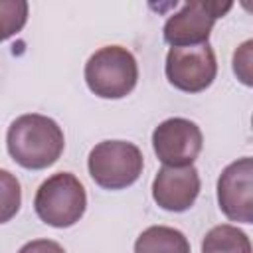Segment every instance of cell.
Returning <instances> with one entry per match:
<instances>
[{
	"instance_id": "obj_13",
	"label": "cell",
	"mask_w": 253,
	"mask_h": 253,
	"mask_svg": "<svg viewBox=\"0 0 253 253\" xmlns=\"http://www.w3.org/2000/svg\"><path fill=\"white\" fill-rule=\"evenodd\" d=\"M22 204V188L18 178L8 172L0 170V223L10 221Z\"/></svg>"
},
{
	"instance_id": "obj_9",
	"label": "cell",
	"mask_w": 253,
	"mask_h": 253,
	"mask_svg": "<svg viewBox=\"0 0 253 253\" xmlns=\"http://www.w3.org/2000/svg\"><path fill=\"white\" fill-rule=\"evenodd\" d=\"M200 174L190 166H162L152 182V198L166 211H186L200 194Z\"/></svg>"
},
{
	"instance_id": "obj_8",
	"label": "cell",
	"mask_w": 253,
	"mask_h": 253,
	"mask_svg": "<svg viewBox=\"0 0 253 253\" xmlns=\"http://www.w3.org/2000/svg\"><path fill=\"white\" fill-rule=\"evenodd\" d=\"M217 204L231 221L253 223V160L237 158L217 178Z\"/></svg>"
},
{
	"instance_id": "obj_5",
	"label": "cell",
	"mask_w": 253,
	"mask_h": 253,
	"mask_svg": "<svg viewBox=\"0 0 253 253\" xmlns=\"http://www.w3.org/2000/svg\"><path fill=\"white\" fill-rule=\"evenodd\" d=\"M233 2L194 0L182 4L164 24V40L172 47H188L208 43L211 28L217 18L231 10Z\"/></svg>"
},
{
	"instance_id": "obj_1",
	"label": "cell",
	"mask_w": 253,
	"mask_h": 253,
	"mask_svg": "<svg viewBox=\"0 0 253 253\" xmlns=\"http://www.w3.org/2000/svg\"><path fill=\"white\" fill-rule=\"evenodd\" d=\"M6 146L14 162L22 168L43 170L59 160L65 138L61 126L53 119L28 113L12 121L8 126Z\"/></svg>"
},
{
	"instance_id": "obj_11",
	"label": "cell",
	"mask_w": 253,
	"mask_h": 253,
	"mask_svg": "<svg viewBox=\"0 0 253 253\" xmlns=\"http://www.w3.org/2000/svg\"><path fill=\"white\" fill-rule=\"evenodd\" d=\"M202 253H251V241L239 227L221 223L206 233Z\"/></svg>"
},
{
	"instance_id": "obj_2",
	"label": "cell",
	"mask_w": 253,
	"mask_h": 253,
	"mask_svg": "<svg viewBox=\"0 0 253 253\" xmlns=\"http://www.w3.org/2000/svg\"><path fill=\"white\" fill-rule=\"evenodd\" d=\"M138 81L134 55L123 45H105L85 63V83L101 99H123Z\"/></svg>"
},
{
	"instance_id": "obj_12",
	"label": "cell",
	"mask_w": 253,
	"mask_h": 253,
	"mask_svg": "<svg viewBox=\"0 0 253 253\" xmlns=\"http://www.w3.org/2000/svg\"><path fill=\"white\" fill-rule=\"evenodd\" d=\"M28 22V2L0 0V42L18 34Z\"/></svg>"
},
{
	"instance_id": "obj_10",
	"label": "cell",
	"mask_w": 253,
	"mask_h": 253,
	"mask_svg": "<svg viewBox=\"0 0 253 253\" xmlns=\"http://www.w3.org/2000/svg\"><path fill=\"white\" fill-rule=\"evenodd\" d=\"M134 253H192L190 241L180 229L150 225L134 241Z\"/></svg>"
},
{
	"instance_id": "obj_3",
	"label": "cell",
	"mask_w": 253,
	"mask_h": 253,
	"mask_svg": "<svg viewBox=\"0 0 253 253\" xmlns=\"http://www.w3.org/2000/svg\"><path fill=\"white\" fill-rule=\"evenodd\" d=\"M87 208V194L79 178L71 172H57L43 180L34 198L38 217L51 227L75 225Z\"/></svg>"
},
{
	"instance_id": "obj_15",
	"label": "cell",
	"mask_w": 253,
	"mask_h": 253,
	"mask_svg": "<svg viewBox=\"0 0 253 253\" xmlns=\"http://www.w3.org/2000/svg\"><path fill=\"white\" fill-rule=\"evenodd\" d=\"M18 253H65V249L51 239H34L28 241Z\"/></svg>"
},
{
	"instance_id": "obj_7",
	"label": "cell",
	"mask_w": 253,
	"mask_h": 253,
	"mask_svg": "<svg viewBox=\"0 0 253 253\" xmlns=\"http://www.w3.org/2000/svg\"><path fill=\"white\" fill-rule=\"evenodd\" d=\"M204 144L200 126L182 117L162 121L152 132V148L164 166H190Z\"/></svg>"
},
{
	"instance_id": "obj_4",
	"label": "cell",
	"mask_w": 253,
	"mask_h": 253,
	"mask_svg": "<svg viewBox=\"0 0 253 253\" xmlns=\"http://www.w3.org/2000/svg\"><path fill=\"white\" fill-rule=\"evenodd\" d=\"M144 158L136 144L126 140H103L95 144L87 158L93 182L105 190L132 186L142 174Z\"/></svg>"
},
{
	"instance_id": "obj_6",
	"label": "cell",
	"mask_w": 253,
	"mask_h": 253,
	"mask_svg": "<svg viewBox=\"0 0 253 253\" xmlns=\"http://www.w3.org/2000/svg\"><path fill=\"white\" fill-rule=\"evenodd\" d=\"M164 71L168 81L184 93L206 91L217 75L215 53L210 43L170 47Z\"/></svg>"
},
{
	"instance_id": "obj_14",
	"label": "cell",
	"mask_w": 253,
	"mask_h": 253,
	"mask_svg": "<svg viewBox=\"0 0 253 253\" xmlns=\"http://www.w3.org/2000/svg\"><path fill=\"white\" fill-rule=\"evenodd\" d=\"M251 51H253V42L247 40V42H243V43L235 49V53H233V71H235L237 79H239L243 85H247V87L253 85V69H251L253 55H251Z\"/></svg>"
}]
</instances>
